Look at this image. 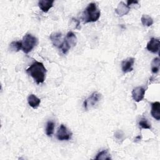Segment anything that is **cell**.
Wrapping results in <instances>:
<instances>
[{"mask_svg":"<svg viewBox=\"0 0 160 160\" xmlns=\"http://www.w3.org/2000/svg\"><path fill=\"white\" fill-rule=\"evenodd\" d=\"M46 72L47 70L43 63L38 61H34L26 69V72L34 79L38 84L44 81Z\"/></svg>","mask_w":160,"mask_h":160,"instance_id":"obj_1","label":"cell"},{"mask_svg":"<svg viewBox=\"0 0 160 160\" xmlns=\"http://www.w3.org/2000/svg\"><path fill=\"white\" fill-rule=\"evenodd\" d=\"M100 16L101 11L97 6L96 4L91 2L89 3L84 9L82 16V20L85 24L96 22L99 19Z\"/></svg>","mask_w":160,"mask_h":160,"instance_id":"obj_2","label":"cell"},{"mask_svg":"<svg viewBox=\"0 0 160 160\" xmlns=\"http://www.w3.org/2000/svg\"><path fill=\"white\" fill-rule=\"evenodd\" d=\"M76 43L77 38L76 35L72 31H69L66 34L62 44L59 47V49L61 50L63 54H66L71 48L76 45Z\"/></svg>","mask_w":160,"mask_h":160,"instance_id":"obj_3","label":"cell"},{"mask_svg":"<svg viewBox=\"0 0 160 160\" xmlns=\"http://www.w3.org/2000/svg\"><path fill=\"white\" fill-rule=\"evenodd\" d=\"M22 49L26 54L31 52L38 44V39L31 34H27L22 38Z\"/></svg>","mask_w":160,"mask_h":160,"instance_id":"obj_4","label":"cell"},{"mask_svg":"<svg viewBox=\"0 0 160 160\" xmlns=\"http://www.w3.org/2000/svg\"><path fill=\"white\" fill-rule=\"evenodd\" d=\"M101 94L98 92H94L87 99L84 101L83 107L85 109H88L89 106H94L100 99Z\"/></svg>","mask_w":160,"mask_h":160,"instance_id":"obj_5","label":"cell"},{"mask_svg":"<svg viewBox=\"0 0 160 160\" xmlns=\"http://www.w3.org/2000/svg\"><path fill=\"white\" fill-rule=\"evenodd\" d=\"M71 136L72 132H70L64 124H61L59 126L56 133V137L60 141L69 140L71 138Z\"/></svg>","mask_w":160,"mask_h":160,"instance_id":"obj_6","label":"cell"},{"mask_svg":"<svg viewBox=\"0 0 160 160\" xmlns=\"http://www.w3.org/2000/svg\"><path fill=\"white\" fill-rule=\"evenodd\" d=\"M145 89L141 86H138L134 88L132 91V97L136 102H139L142 101L144 97Z\"/></svg>","mask_w":160,"mask_h":160,"instance_id":"obj_7","label":"cell"},{"mask_svg":"<svg viewBox=\"0 0 160 160\" xmlns=\"http://www.w3.org/2000/svg\"><path fill=\"white\" fill-rule=\"evenodd\" d=\"M134 61V58H128L121 62V69L124 73L129 72L133 70Z\"/></svg>","mask_w":160,"mask_h":160,"instance_id":"obj_8","label":"cell"},{"mask_svg":"<svg viewBox=\"0 0 160 160\" xmlns=\"http://www.w3.org/2000/svg\"><path fill=\"white\" fill-rule=\"evenodd\" d=\"M146 49L152 52L157 53L159 52V39H156L154 38H152L150 41L148 42L146 45Z\"/></svg>","mask_w":160,"mask_h":160,"instance_id":"obj_9","label":"cell"},{"mask_svg":"<svg viewBox=\"0 0 160 160\" xmlns=\"http://www.w3.org/2000/svg\"><path fill=\"white\" fill-rule=\"evenodd\" d=\"M129 11L130 7L122 1L120 2L118 4V7L115 9V12L119 16H123L124 15H126L129 13Z\"/></svg>","mask_w":160,"mask_h":160,"instance_id":"obj_10","label":"cell"},{"mask_svg":"<svg viewBox=\"0 0 160 160\" xmlns=\"http://www.w3.org/2000/svg\"><path fill=\"white\" fill-rule=\"evenodd\" d=\"M54 0H41L38 2V6L44 12H48L53 6Z\"/></svg>","mask_w":160,"mask_h":160,"instance_id":"obj_11","label":"cell"},{"mask_svg":"<svg viewBox=\"0 0 160 160\" xmlns=\"http://www.w3.org/2000/svg\"><path fill=\"white\" fill-rule=\"evenodd\" d=\"M50 39L53 45L58 48L62 44V34L61 32H53L50 35Z\"/></svg>","mask_w":160,"mask_h":160,"instance_id":"obj_12","label":"cell"},{"mask_svg":"<svg viewBox=\"0 0 160 160\" xmlns=\"http://www.w3.org/2000/svg\"><path fill=\"white\" fill-rule=\"evenodd\" d=\"M151 113L154 119L158 121L160 119V102L159 101L151 103Z\"/></svg>","mask_w":160,"mask_h":160,"instance_id":"obj_13","label":"cell"},{"mask_svg":"<svg viewBox=\"0 0 160 160\" xmlns=\"http://www.w3.org/2000/svg\"><path fill=\"white\" fill-rule=\"evenodd\" d=\"M28 102L29 105L33 109H36L41 103V100L33 94L29 95L28 98Z\"/></svg>","mask_w":160,"mask_h":160,"instance_id":"obj_14","label":"cell"},{"mask_svg":"<svg viewBox=\"0 0 160 160\" xmlns=\"http://www.w3.org/2000/svg\"><path fill=\"white\" fill-rule=\"evenodd\" d=\"M141 22L143 26H148V27L152 25V24L154 22L152 18L148 14H143L141 16Z\"/></svg>","mask_w":160,"mask_h":160,"instance_id":"obj_15","label":"cell"},{"mask_svg":"<svg viewBox=\"0 0 160 160\" xmlns=\"http://www.w3.org/2000/svg\"><path fill=\"white\" fill-rule=\"evenodd\" d=\"M160 59L159 58H155L151 62V71L154 74L158 72L159 70Z\"/></svg>","mask_w":160,"mask_h":160,"instance_id":"obj_16","label":"cell"},{"mask_svg":"<svg viewBox=\"0 0 160 160\" xmlns=\"http://www.w3.org/2000/svg\"><path fill=\"white\" fill-rule=\"evenodd\" d=\"M9 48L12 51L18 52L22 49V42L20 41H12L9 45Z\"/></svg>","mask_w":160,"mask_h":160,"instance_id":"obj_17","label":"cell"},{"mask_svg":"<svg viewBox=\"0 0 160 160\" xmlns=\"http://www.w3.org/2000/svg\"><path fill=\"white\" fill-rule=\"evenodd\" d=\"M54 130V122L52 121H49L46 124V134L48 136H51Z\"/></svg>","mask_w":160,"mask_h":160,"instance_id":"obj_18","label":"cell"},{"mask_svg":"<svg viewBox=\"0 0 160 160\" xmlns=\"http://www.w3.org/2000/svg\"><path fill=\"white\" fill-rule=\"evenodd\" d=\"M96 159H102V160H104V159H111V158L110 156V154H108V150H102L101 151H100L97 156L95 158Z\"/></svg>","mask_w":160,"mask_h":160,"instance_id":"obj_19","label":"cell"},{"mask_svg":"<svg viewBox=\"0 0 160 160\" xmlns=\"http://www.w3.org/2000/svg\"><path fill=\"white\" fill-rule=\"evenodd\" d=\"M139 126L142 129H150L151 128V124L148 122V120L145 118H142L139 122Z\"/></svg>","mask_w":160,"mask_h":160,"instance_id":"obj_20","label":"cell"},{"mask_svg":"<svg viewBox=\"0 0 160 160\" xmlns=\"http://www.w3.org/2000/svg\"><path fill=\"white\" fill-rule=\"evenodd\" d=\"M123 135H124V134L121 131H117L114 134V136L118 140H122V141Z\"/></svg>","mask_w":160,"mask_h":160,"instance_id":"obj_21","label":"cell"},{"mask_svg":"<svg viewBox=\"0 0 160 160\" xmlns=\"http://www.w3.org/2000/svg\"><path fill=\"white\" fill-rule=\"evenodd\" d=\"M132 4H138V1H128L126 4L130 7V6Z\"/></svg>","mask_w":160,"mask_h":160,"instance_id":"obj_22","label":"cell"},{"mask_svg":"<svg viewBox=\"0 0 160 160\" xmlns=\"http://www.w3.org/2000/svg\"><path fill=\"white\" fill-rule=\"evenodd\" d=\"M141 136H137L136 138H135V142H138V141H140V139H141Z\"/></svg>","mask_w":160,"mask_h":160,"instance_id":"obj_23","label":"cell"}]
</instances>
